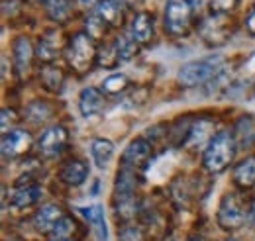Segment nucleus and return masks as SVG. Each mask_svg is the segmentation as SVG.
Returning <instances> with one entry per match:
<instances>
[{"label": "nucleus", "mask_w": 255, "mask_h": 241, "mask_svg": "<svg viewBox=\"0 0 255 241\" xmlns=\"http://www.w3.org/2000/svg\"><path fill=\"white\" fill-rule=\"evenodd\" d=\"M59 177L69 186H81L83 182L89 179V167L81 159H71V161H67L63 165Z\"/></svg>", "instance_id": "15"}, {"label": "nucleus", "mask_w": 255, "mask_h": 241, "mask_svg": "<svg viewBox=\"0 0 255 241\" xmlns=\"http://www.w3.org/2000/svg\"><path fill=\"white\" fill-rule=\"evenodd\" d=\"M12 51H14V65H16V73L18 77H24L32 65L33 57V47L30 43L28 37H18L12 45Z\"/></svg>", "instance_id": "14"}, {"label": "nucleus", "mask_w": 255, "mask_h": 241, "mask_svg": "<svg viewBox=\"0 0 255 241\" xmlns=\"http://www.w3.org/2000/svg\"><path fill=\"white\" fill-rule=\"evenodd\" d=\"M131 37L137 43H149L153 37V16L149 12H139L131 20Z\"/></svg>", "instance_id": "17"}, {"label": "nucleus", "mask_w": 255, "mask_h": 241, "mask_svg": "<svg viewBox=\"0 0 255 241\" xmlns=\"http://www.w3.org/2000/svg\"><path fill=\"white\" fill-rule=\"evenodd\" d=\"M96 2H98V0H79V4H81V6H87V8H89V6H95Z\"/></svg>", "instance_id": "32"}, {"label": "nucleus", "mask_w": 255, "mask_h": 241, "mask_svg": "<svg viewBox=\"0 0 255 241\" xmlns=\"http://www.w3.org/2000/svg\"><path fill=\"white\" fill-rule=\"evenodd\" d=\"M228 241H236V240H228Z\"/></svg>", "instance_id": "35"}, {"label": "nucleus", "mask_w": 255, "mask_h": 241, "mask_svg": "<svg viewBox=\"0 0 255 241\" xmlns=\"http://www.w3.org/2000/svg\"><path fill=\"white\" fill-rule=\"evenodd\" d=\"M248 218V210L242 202V198L234 192L226 194L218 208V224L224 230H238Z\"/></svg>", "instance_id": "5"}, {"label": "nucleus", "mask_w": 255, "mask_h": 241, "mask_svg": "<svg viewBox=\"0 0 255 241\" xmlns=\"http://www.w3.org/2000/svg\"><path fill=\"white\" fill-rule=\"evenodd\" d=\"M91 157L98 169H106L114 157V143L104 137H96L91 143Z\"/></svg>", "instance_id": "19"}, {"label": "nucleus", "mask_w": 255, "mask_h": 241, "mask_svg": "<svg viewBox=\"0 0 255 241\" xmlns=\"http://www.w3.org/2000/svg\"><path fill=\"white\" fill-rule=\"evenodd\" d=\"M189 241H206V240H204V238H200V236H192Z\"/></svg>", "instance_id": "33"}, {"label": "nucleus", "mask_w": 255, "mask_h": 241, "mask_svg": "<svg viewBox=\"0 0 255 241\" xmlns=\"http://www.w3.org/2000/svg\"><path fill=\"white\" fill-rule=\"evenodd\" d=\"M45 2H47V0H45Z\"/></svg>", "instance_id": "37"}, {"label": "nucleus", "mask_w": 255, "mask_h": 241, "mask_svg": "<svg viewBox=\"0 0 255 241\" xmlns=\"http://www.w3.org/2000/svg\"><path fill=\"white\" fill-rule=\"evenodd\" d=\"M128 85H129V79H128L124 73H114L108 79H104L102 92H106V94H120V92L126 91Z\"/></svg>", "instance_id": "24"}, {"label": "nucleus", "mask_w": 255, "mask_h": 241, "mask_svg": "<svg viewBox=\"0 0 255 241\" xmlns=\"http://www.w3.org/2000/svg\"><path fill=\"white\" fill-rule=\"evenodd\" d=\"M234 137L238 147L244 149H255V116L244 114L234 125Z\"/></svg>", "instance_id": "9"}, {"label": "nucleus", "mask_w": 255, "mask_h": 241, "mask_svg": "<svg viewBox=\"0 0 255 241\" xmlns=\"http://www.w3.org/2000/svg\"><path fill=\"white\" fill-rule=\"evenodd\" d=\"M67 143H69V133L63 125H51L47 127L41 137L37 139V149L43 157L47 159H55L59 157L65 149H67Z\"/></svg>", "instance_id": "6"}, {"label": "nucleus", "mask_w": 255, "mask_h": 241, "mask_svg": "<svg viewBox=\"0 0 255 241\" xmlns=\"http://www.w3.org/2000/svg\"><path fill=\"white\" fill-rule=\"evenodd\" d=\"M254 222H255V206H254Z\"/></svg>", "instance_id": "34"}, {"label": "nucleus", "mask_w": 255, "mask_h": 241, "mask_svg": "<svg viewBox=\"0 0 255 241\" xmlns=\"http://www.w3.org/2000/svg\"><path fill=\"white\" fill-rule=\"evenodd\" d=\"M191 0H167L165 6V30L171 35H185L192 20Z\"/></svg>", "instance_id": "4"}, {"label": "nucleus", "mask_w": 255, "mask_h": 241, "mask_svg": "<svg viewBox=\"0 0 255 241\" xmlns=\"http://www.w3.org/2000/svg\"><path fill=\"white\" fill-rule=\"evenodd\" d=\"M149 155H151V143L147 139H143V137H137L124 151V155H122V167L133 169V167L141 165L143 161H147Z\"/></svg>", "instance_id": "10"}, {"label": "nucleus", "mask_w": 255, "mask_h": 241, "mask_svg": "<svg viewBox=\"0 0 255 241\" xmlns=\"http://www.w3.org/2000/svg\"><path fill=\"white\" fill-rule=\"evenodd\" d=\"M114 47H116V53H118L120 61H129L133 55H137V49H139L137 47V41L131 35H126V33H122V35L116 37Z\"/></svg>", "instance_id": "22"}, {"label": "nucleus", "mask_w": 255, "mask_h": 241, "mask_svg": "<svg viewBox=\"0 0 255 241\" xmlns=\"http://www.w3.org/2000/svg\"><path fill=\"white\" fill-rule=\"evenodd\" d=\"M79 212L83 214V218L93 226L95 236L98 241H108V226H106V216H104V208L93 204V206H83L79 208Z\"/></svg>", "instance_id": "13"}, {"label": "nucleus", "mask_w": 255, "mask_h": 241, "mask_svg": "<svg viewBox=\"0 0 255 241\" xmlns=\"http://www.w3.org/2000/svg\"><path fill=\"white\" fill-rule=\"evenodd\" d=\"M32 147V135L26 129H10L2 135V155L6 159H16Z\"/></svg>", "instance_id": "7"}, {"label": "nucleus", "mask_w": 255, "mask_h": 241, "mask_svg": "<svg viewBox=\"0 0 255 241\" xmlns=\"http://www.w3.org/2000/svg\"><path fill=\"white\" fill-rule=\"evenodd\" d=\"M96 14L108 24V28H118L124 24V2L122 0H100L96 6Z\"/></svg>", "instance_id": "11"}, {"label": "nucleus", "mask_w": 255, "mask_h": 241, "mask_svg": "<svg viewBox=\"0 0 255 241\" xmlns=\"http://www.w3.org/2000/svg\"><path fill=\"white\" fill-rule=\"evenodd\" d=\"M224 57L220 55H210V57H204V59H196L191 61L187 65H183L177 73V83L185 89H192V87H198L210 79H214L220 71H222Z\"/></svg>", "instance_id": "2"}, {"label": "nucleus", "mask_w": 255, "mask_h": 241, "mask_svg": "<svg viewBox=\"0 0 255 241\" xmlns=\"http://www.w3.org/2000/svg\"><path fill=\"white\" fill-rule=\"evenodd\" d=\"M234 182L240 186V188H252L255 184V157H248L244 159L236 171H234Z\"/></svg>", "instance_id": "20"}, {"label": "nucleus", "mask_w": 255, "mask_h": 241, "mask_svg": "<svg viewBox=\"0 0 255 241\" xmlns=\"http://www.w3.org/2000/svg\"><path fill=\"white\" fill-rule=\"evenodd\" d=\"M73 230H75V222H73L69 216H63L61 222L51 230V236H53L55 240H65L67 236L73 234Z\"/></svg>", "instance_id": "27"}, {"label": "nucleus", "mask_w": 255, "mask_h": 241, "mask_svg": "<svg viewBox=\"0 0 255 241\" xmlns=\"http://www.w3.org/2000/svg\"><path fill=\"white\" fill-rule=\"evenodd\" d=\"M45 12L51 20L63 22L71 14V2L69 0H47L45 2Z\"/></svg>", "instance_id": "23"}, {"label": "nucleus", "mask_w": 255, "mask_h": 241, "mask_svg": "<svg viewBox=\"0 0 255 241\" xmlns=\"http://www.w3.org/2000/svg\"><path fill=\"white\" fill-rule=\"evenodd\" d=\"M65 214L61 210V206H57V204H47V206H43L41 210H37V214L33 216V226L39 230V232H49L51 234V230L61 222V218H63Z\"/></svg>", "instance_id": "16"}, {"label": "nucleus", "mask_w": 255, "mask_h": 241, "mask_svg": "<svg viewBox=\"0 0 255 241\" xmlns=\"http://www.w3.org/2000/svg\"><path fill=\"white\" fill-rule=\"evenodd\" d=\"M141 240H143V236H141L139 228H135V226H126V228L122 230V241H141Z\"/></svg>", "instance_id": "29"}, {"label": "nucleus", "mask_w": 255, "mask_h": 241, "mask_svg": "<svg viewBox=\"0 0 255 241\" xmlns=\"http://www.w3.org/2000/svg\"><path fill=\"white\" fill-rule=\"evenodd\" d=\"M246 28H248V31H250V35H254L255 37V10L250 14V18L246 20Z\"/></svg>", "instance_id": "31"}, {"label": "nucleus", "mask_w": 255, "mask_h": 241, "mask_svg": "<svg viewBox=\"0 0 255 241\" xmlns=\"http://www.w3.org/2000/svg\"><path fill=\"white\" fill-rule=\"evenodd\" d=\"M8 120L14 123V121H16V112L4 108V110H2V131H4V133L8 131Z\"/></svg>", "instance_id": "30"}, {"label": "nucleus", "mask_w": 255, "mask_h": 241, "mask_svg": "<svg viewBox=\"0 0 255 241\" xmlns=\"http://www.w3.org/2000/svg\"><path fill=\"white\" fill-rule=\"evenodd\" d=\"M96 63H98L100 67H104V69H114V67L120 63V57H118V53H116V47H114V43L98 51Z\"/></svg>", "instance_id": "25"}, {"label": "nucleus", "mask_w": 255, "mask_h": 241, "mask_svg": "<svg viewBox=\"0 0 255 241\" xmlns=\"http://www.w3.org/2000/svg\"><path fill=\"white\" fill-rule=\"evenodd\" d=\"M96 57L98 53H96L95 39L87 31H81L71 37L69 47H67V61L77 73L91 71V67L96 63Z\"/></svg>", "instance_id": "3"}, {"label": "nucleus", "mask_w": 255, "mask_h": 241, "mask_svg": "<svg viewBox=\"0 0 255 241\" xmlns=\"http://www.w3.org/2000/svg\"><path fill=\"white\" fill-rule=\"evenodd\" d=\"M104 108V94L95 89V87H87L81 91L79 96V110L85 118H91L98 112H102Z\"/></svg>", "instance_id": "12"}, {"label": "nucleus", "mask_w": 255, "mask_h": 241, "mask_svg": "<svg viewBox=\"0 0 255 241\" xmlns=\"http://www.w3.org/2000/svg\"><path fill=\"white\" fill-rule=\"evenodd\" d=\"M238 2H240V0H210L212 10H214L216 14H226V12L234 10V8L238 6Z\"/></svg>", "instance_id": "28"}, {"label": "nucleus", "mask_w": 255, "mask_h": 241, "mask_svg": "<svg viewBox=\"0 0 255 241\" xmlns=\"http://www.w3.org/2000/svg\"><path fill=\"white\" fill-rule=\"evenodd\" d=\"M57 55H59V39L55 37V33L43 35L37 43V57L45 63H51L57 59Z\"/></svg>", "instance_id": "21"}, {"label": "nucleus", "mask_w": 255, "mask_h": 241, "mask_svg": "<svg viewBox=\"0 0 255 241\" xmlns=\"http://www.w3.org/2000/svg\"><path fill=\"white\" fill-rule=\"evenodd\" d=\"M228 20L224 18V14H212L208 18H204V22L200 24V35L208 45H222L228 41Z\"/></svg>", "instance_id": "8"}, {"label": "nucleus", "mask_w": 255, "mask_h": 241, "mask_svg": "<svg viewBox=\"0 0 255 241\" xmlns=\"http://www.w3.org/2000/svg\"><path fill=\"white\" fill-rule=\"evenodd\" d=\"M106 30H108V24H106V22H104L96 12L87 18V33H89L93 39L102 37V35L106 33Z\"/></svg>", "instance_id": "26"}, {"label": "nucleus", "mask_w": 255, "mask_h": 241, "mask_svg": "<svg viewBox=\"0 0 255 241\" xmlns=\"http://www.w3.org/2000/svg\"><path fill=\"white\" fill-rule=\"evenodd\" d=\"M57 241H65V240H57Z\"/></svg>", "instance_id": "36"}, {"label": "nucleus", "mask_w": 255, "mask_h": 241, "mask_svg": "<svg viewBox=\"0 0 255 241\" xmlns=\"http://www.w3.org/2000/svg\"><path fill=\"white\" fill-rule=\"evenodd\" d=\"M236 151H238V143L232 131H220L212 135V139L208 141L204 149V157H202L204 169L210 173H222L234 161Z\"/></svg>", "instance_id": "1"}, {"label": "nucleus", "mask_w": 255, "mask_h": 241, "mask_svg": "<svg viewBox=\"0 0 255 241\" xmlns=\"http://www.w3.org/2000/svg\"><path fill=\"white\" fill-rule=\"evenodd\" d=\"M41 196H43V190H41L39 186H35V184L18 186V188L12 192L10 204L16 206V208H30V206H33Z\"/></svg>", "instance_id": "18"}]
</instances>
